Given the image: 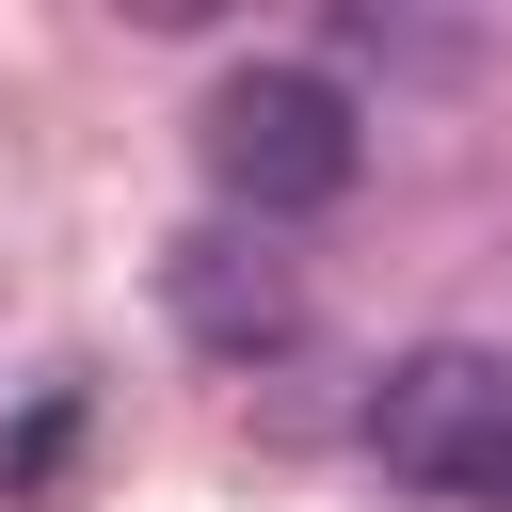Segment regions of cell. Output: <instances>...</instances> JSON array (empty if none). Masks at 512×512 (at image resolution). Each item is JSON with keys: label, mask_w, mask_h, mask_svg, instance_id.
Here are the masks:
<instances>
[{"label": "cell", "mask_w": 512, "mask_h": 512, "mask_svg": "<svg viewBox=\"0 0 512 512\" xmlns=\"http://www.w3.org/2000/svg\"><path fill=\"white\" fill-rule=\"evenodd\" d=\"M368 464L432 512H512V352L432 336L368 384Z\"/></svg>", "instance_id": "obj_1"}, {"label": "cell", "mask_w": 512, "mask_h": 512, "mask_svg": "<svg viewBox=\"0 0 512 512\" xmlns=\"http://www.w3.org/2000/svg\"><path fill=\"white\" fill-rule=\"evenodd\" d=\"M192 144H208V192L256 208V224H304V208H336V192L368 176V128H352V96H336L320 64H240V80H208Z\"/></svg>", "instance_id": "obj_2"}, {"label": "cell", "mask_w": 512, "mask_h": 512, "mask_svg": "<svg viewBox=\"0 0 512 512\" xmlns=\"http://www.w3.org/2000/svg\"><path fill=\"white\" fill-rule=\"evenodd\" d=\"M160 304H176V336H192V352H224V368H256V352H288V336H304V272H288L272 240H224V224L160 256Z\"/></svg>", "instance_id": "obj_3"}]
</instances>
